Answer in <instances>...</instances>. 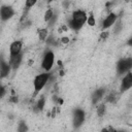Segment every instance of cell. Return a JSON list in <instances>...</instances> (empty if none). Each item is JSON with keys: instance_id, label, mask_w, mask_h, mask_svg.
<instances>
[{"instance_id": "obj_1", "label": "cell", "mask_w": 132, "mask_h": 132, "mask_svg": "<svg viewBox=\"0 0 132 132\" xmlns=\"http://www.w3.org/2000/svg\"><path fill=\"white\" fill-rule=\"evenodd\" d=\"M87 13L82 9H76L72 12L70 19L68 20V26L73 30H79L84 24L87 22Z\"/></svg>"}, {"instance_id": "obj_2", "label": "cell", "mask_w": 132, "mask_h": 132, "mask_svg": "<svg viewBox=\"0 0 132 132\" xmlns=\"http://www.w3.org/2000/svg\"><path fill=\"white\" fill-rule=\"evenodd\" d=\"M50 73L48 72H42L37 74L33 79V88L35 93H39L48 82L50 80Z\"/></svg>"}, {"instance_id": "obj_3", "label": "cell", "mask_w": 132, "mask_h": 132, "mask_svg": "<svg viewBox=\"0 0 132 132\" xmlns=\"http://www.w3.org/2000/svg\"><path fill=\"white\" fill-rule=\"evenodd\" d=\"M132 67V58H123L117 63V72L118 74H126L127 72L131 71Z\"/></svg>"}, {"instance_id": "obj_4", "label": "cell", "mask_w": 132, "mask_h": 132, "mask_svg": "<svg viewBox=\"0 0 132 132\" xmlns=\"http://www.w3.org/2000/svg\"><path fill=\"white\" fill-rule=\"evenodd\" d=\"M55 63V54L52 51H47L42 58V62H41V67L43 68V70L45 72H48Z\"/></svg>"}, {"instance_id": "obj_5", "label": "cell", "mask_w": 132, "mask_h": 132, "mask_svg": "<svg viewBox=\"0 0 132 132\" xmlns=\"http://www.w3.org/2000/svg\"><path fill=\"white\" fill-rule=\"evenodd\" d=\"M15 13V10L10 5H2L0 7V20L3 22H6L10 20Z\"/></svg>"}, {"instance_id": "obj_6", "label": "cell", "mask_w": 132, "mask_h": 132, "mask_svg": "<svg viewBox=\"0 0 132 132\" xmlns=\"http://www.w3.org/2000/svg\"><path fill=\"white\" fill-rule=\"evenodd\" d=\"M86 119V113L82 109L80 108H76L73 111V119H72V123H73V127L74 128H79Z\"/></svg>"}, {"instance_id": "obj_7", "label": "cell", "mask_w": 132, "mask_h": 132, "mask_svg": "<svg viewBox=\"0 0 132 132\" xmlns=\"http://www.w3.org/2000/svg\"><path fill=\"white\" fill-rule=\"evenodd\" d=\"M132 87V72L129 71L127 72L124 77L122 78V81H121V86H120V91L122 93L130 90Z\"/></svg>"}, {"instance_id": "obj_8", "label": "cell", "mask_w": 132, "mask_h": 132, "mask_svg": "<svg viewBox=\"0 0 132 132\" xmlns=\"http://www.w3.org/2000/svg\"><path fill=\"white\" fill-rule=\"evenodd\" d=\"M22 51H23V42L21 40H15L11 42L9 45V58L22 54Z\"/></svg>"}, {"instance_id": "obj_9", "label": "cell", "mask_w": 132, "mask_h": 132, "mask_svg": "<svg viewBox=\"0 0 132 132\" xmlns=\"http://www.w3.org/2000/svg\"><path fill=\"white\" fill-rule=\"evenodd\" d=\"M117 19H118V15H117V13H114V12H109V13H107L105 16H104V19H103V21H102V29H108V28H110L111 26H113V24L117 22Z\"/></svg>"}, {"instance_id": "obj_10", "label": "cell", "mask_w": 132, "mask_h": 132, "mask_svg": "<svg viewBox=\"0 0 132 132\" xmlns=\"http://www.w3.org/2000/svg\"><path fill=\"white\" fill-rule=\"evenodd\" d=\"M11 68L9 66V63L5 61L2 57H0V78H5L8 76Z\"/></svg>"}, {"instance_id": "obj_11", "label": "cell", "mask_w": 132, "mask_h": 132, "mask_svg": "<svg viewBox=\"0 0 132 132\" xmlns=\"http://www.w3.org/2000/svg\"><path fill=\"white\" fill-rule=\"evenodd\" d=\"M22 61H23V53L20 54V55H18V56H15V57L9 58L8 63H9V66H10L11 69H16L21 65Z\"/></svg>"}, {"instance_id": "obj_12", "label": "cell", "mask_w": 132, "mask_h": 132, "mask_svg": "<svg viewBox=\"0 0 132 132\" xmlns=\"http://www.w3.org/2000/svg\"><path fill=\"white\" fill-rule=\"evenodd\" d=\"M104 93H105V90H104L103 88H100V89L96 90V91L93 93V95H92V103H93V104L98 103V102L102 99V97L104 96Z\"/></svg>"}, {"instance_id": "obj_13", "label": "cell", "mask_w": 132, "mask_h": 132, "mask_svg": "<svg viewBox=\"0 0 132 132\" xmlns=\"http://www.w3.org/2000/svg\"><path fill=\"white\" fill-rule=\"evenodd\" d=\"M37 35H38V38H39L40 41L46 40L47 37H48V30H47V28H41V29H39Z\"/></svg>"}, {"instance_id": "obj_14", "label": "cell", "mask_w": 132, "mask_h": 132, "mask_svg": "<svg viewBox=\"0 0 132 132\" xmlns=\"http://www.w3.org/2000/svg\"><path fill=\"white\" fill-rule=\"evenodd\" d=\"M44 105H45V98L43 96H41L35 104V111H41L43 109Z\"/></svg>"}, {"instance_id": "obj_15", "label": "cell", "mask_w": 132, "mask_h": 132, "mask_svg": "<svg viewBox=\"0 0 132 132\" xmlns=\"http://www.w3.org/2000/svg\"><path fill=\"white\" fill-rule=\"evenodd\" d=\"M29 130V127L28 125L26 124L25 121H20L18 123V126H16V131L18 132H28Z\"/></svg>"}, {"instance_id": "obj_16", "label": "cell", "mask_w": 132, "mask_h": 132, "mask_svg": "<svg viewBox=\"0 0 132 132\" xmlns=\"http://www.w3.org/2000/svg\"><path fill=\"white\" fill-rule=\"evenodd\" d=\"M54 15H55L54 10H53V9H51V8H48V9L45 11V13H44V21L48 23V22L52 20V18H53Z\"/></svg>"}, {"instance_id": "obj_17", "label": "cell", "mask_w": 132, "mask_h": 132, "mask_svg": "<svg viewBox=\"0 0 132 132\" xmlns=\"http://www.w3.org/2000/svg\"><path fill=\"white\" fill-rule=\"evenodd\" d=\"M105 110H106V108H105V104H104V103L99 104V105L97 106V109H96L97 114H98L99 117H102V116L105 113Z\"/></svg>"}, {"instance_id": "obj_18", "label": "cell", "mask_w": 132, "mask_h": 132, "mask_svg": "<svg viewBox=\"0 0 132 132\" xmlns=\"http://www.w3.org/2000/svg\"><path fill=\"white\" fill-rule=\"evenodd\" d=\"M86 23H88L89 26H95V24H96V20H95V16H94L93 13H91V14L87 18V22H86Z\"/></svg>"}, {"instance_id": "obj_19", "label": "cell", "mask_w": 132, "mask_h": 132, "mask_svg": "<svg viewBox=\"0 0 132 132\" xmlns=\"http://www.w3.org/2000/svg\"><path fill=\"white\" fill-rule=\"evenodd\" d=\"M35 3H36V2H35L34 0H29V1H26V2H25V7H26V9H27V10H29L31 7H33V6L35 5Z\"/></svg>"}, {"instance_id": "obj_20", "label": "cell", "mask_w": 132, "mask_h": 132, "mask_svg": "<svg viewBox=\"0 0 132 132\" xmlns=\"http://www.w3.org/2000/svg\"><path fill=\"white\" fill-rule=\"evenodd\" d=\"M5 92H6V91H5V88H4V87L1 85V82H0V99L3 98V96L5 95Z\"/></svg>"}, {"instance_id": "obj_21", "label": "cell", "mask_w": 132, "mask_h": 132, "mask_svg": "<svg viewBox=\"0 0 132 132\" xmlns=\"http://www.w3.org/2000/svg\"><path fill=\"white\" fill-rule=\"evenodd\" d=\"M107 37H108V33L105 32V31H103V32L100 34V39H102V40H105Z\"/></svg>"}, {"instance_id": "obj_22", "label": "cell", "mask_w": 132, "mask_h": 132, "mask_svg": "<svg viewBox=\"0 0 132 132\" xmlns=\"http://www.w3.org/2000/svg\"><path fill=\"white\" fill-rule=\"evenodd\" d=\"M100 132H110V130H109L108 128H103V129H102Z\"/></svg>"}, {"instance_id": "obj_23", "label": "cell", "mask_w": 132, "mask_h": 132, "mask_svg": "<svg viewBox=\"0 0 132 132\" xmlns=\"http://www.w3.org/2000/svg\"><path fill=\"white\" fill-rule=\"evenodd\" d=\"M62 40H63V42H64V43H67V42H68V38H63Z\"/></svg>"}]
</instances>
